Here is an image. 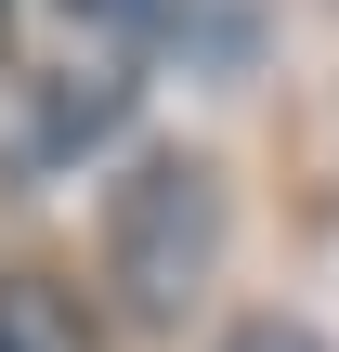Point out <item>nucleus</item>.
Here are the masks:
<instances>
[{"instance_id":"f257e3e1","label":"nucleus","mask_w":339,"mask_h":352,"mask_svg":"<svg viewBox=\"0 0 339 352\" xmlns=\"http://www.w3.org/2000/svg\"><path fill=\"white\" fill-rule=\"evenodd\" d=\"M105 274H118L131 314L170 327V314L222 274V170H209V157H144V170L118 183V209H105Z\"/></svg>"},{"instance_id":"f03ea898","label":"nucleus","mask_w":339,"mask_h":352,"mask_svg":"<svg viewBox=\"0 0 339 352\" xmlns=\"http://www.w3.org/2000/svg\"><path fill=\"white\" fill-rule=\"evenodd\" d=\"M118 118H131V78H118V65H91V78H52V91H39V118L13 131V170H65V157H91Z\"/></svg>"},{"instance_id":"7ed1b4c3","label":"nucleus","mask_w":339,"mask_h":352,"mask_svg":"<svg viewBox=\"0 0 339 352\" xmlns=\"http://www.w3.org/2000/svg\"><path fill=\"white\" fill-rule=\"evenodd\" d=\"M0 352H78V314H65V287L13 274V287H0Z\"/></svg>"},{"instance_id":"20e7f679","label":"nucleus","mask_w":339,"mask_h":352,"mask_svg":"<svg viewBox=\"0 0 339 352\" xmlns=\"http://www.w3.org/2000/svg\"><path fill=\"white\" fill-rule=\"evenodd\" d=\"M222 352H327V340H314V327H287V314H248Z\"/></svg>"},{"instance_id":"39448f33","label":"nucleus","mask_w":339,"mask_h":352,"mask_svg":"<svg viewBox=\"0 0 339 352\" xmlns=\"http://www.w3.org/2000/svg\"><path fill=\"white\" fill-rule=\"evenodd\" d=\"M65 13H91V26H144L157 0H65Z\"/></svg>"}]
</instances>
